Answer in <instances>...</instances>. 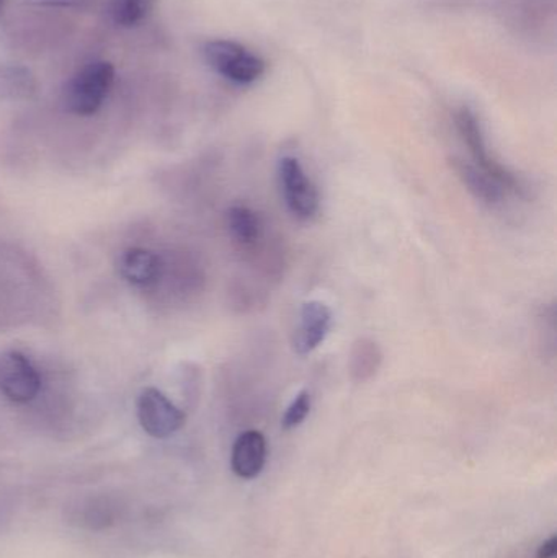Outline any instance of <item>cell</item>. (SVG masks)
<instances>
[{
	"instance_id": "6da1fadb",
	"label": "cell",
	"mask_w": 557,
	"mask_h": 558,
	"mask_svg": "<svg viewBox=\"0 0 557 558\" xmlns=\"http://www.w3.org/2000/svg\"><path fill=\"white\" fill-rule=\"evenodd\" d=\"M457 128L461 140L470 150L471 157L476 162L477 169L486 173L487 177L499 183L509 195H526L525 180L517 175L512 169L504 166L493 153L487 144L486 134L481 126L480 118L470 108H461L457 113Z\"/></svg>"
},
{
	"instance_id": "7a4b0ae2",
	"label": "cell",
	"mask_w": 557,
	"mask_h": 558,
	"mask_svg": "<svg viewBox=\"0 0 557 558\" xmlns=\"http://www.w3.org/2000/svg\"><path fill=\"white\" fill-rule=\"evenodd\" d=\"M206 64L235 85H252L267 72V62L257 52L231 39H211L202 48Z\"/></svg>"
},
{
	"instance_id": "3957f363",
	"label": "cell",
	"mask_w": 557,
	"mask_h": 558,
	"mask_svg": "<svg viewBox=\"0 0 557 558\" xmlns=\"http://www.w3.org/2000/svg\"><path fill=\"white\" fill-rule=\"evenodd\" d=\"M114 68L107 61H95L82 68L62 92V101L69 113L90 117L97 113L110 94Z\"/></svg>"
},
{
	"instance_id": "277c9868",
	"label": "cell",
	"mask_w": 557,
	"mask_h": 558,
	"mask_svg": "<svg viewBox=\"0 0 557 558\" xmlns=\"http://www.w3.org/2000/svg\"><path fill=\"white\" fill-rule=\"evenodd\" d=\"M278 182L284 205L293 218L303 222L316 218L320 208L319 192L296 157L284 156L278 162Z\"/></svg>"
},
{
	"instance_id": "5b68a950",
	"label": "cell",
	"mask_w": 557,
	"mask_h": 558,
	"mask_svg": "<svg viewBox=\"0 0 557 558\" xmlns=\"http://www.w3.org/2000/svg\"><path fill=\"white\" fill-rule=\"evenodd\" d=\"M137 420L147 435L164 439L175 435L185 425L186 416L160 390L149 387L137 399Z\"/></svg>"
},
{
	"instance_id": "8992f818",
	"label": "cell",
	"mask_w": 557,
	"mask_h": 558,
	"mask_svg": "<svg viewBox=\"0 0 557 558\" xmlns=\"http://www.w3.org/2000/svg\"><path fill=\"white\" fill-rule=\"evenodd\" d=\"M41 389V377L32 361L20 351L0 356V390L15 403L32 402Z\"/></svg>"
},
{
	"instance_id": "52a82bcc",
	"label": "cell",
	"mask_w": 557,
	"mask_h": 558,
	"mask_svg": "<svg viewBox=\"0 0 557 558\" xmlns=\"http://www.w3.org/2000/svg\"><path fill=\"white\" fill-rule=\"evenodd\" d=\"M332 311L320 301H307L301 305L300 318L293 335V348L300 356L313 353L326 341L332 328Z\"/></svg>"
},
{
	"instance_id": "ba28073f",
	"label": "cell",
	"mask_w": 557,
	"mask_h": 558,
	"mask_svg": "<svg viewBox=\"0 0 557 558\" xmlns=\"http://www.w3.org/2000/svg\"><path fill=\"white\" fill-rule=\"evenodd\" d=\"M267 461V441L261 432L249 429L232 446V471L241 478H255Z\"/></svg>"
},
{
	"instance_id": "9c48e42d",
	"label": "cell",
	"mask_w": 557,
	"mask_h": 558,
	"mask_svg": "<svg viewBox=\"0 0 557 558\" xmlns=\"http://www.w3.org/2000/svg\"><path fill=\"white\" fill-rule=\"evenodd\" d=\"M229 235L239 247L254 251L264 239V219L249 206H232L226 213Z\"/></svg>"
},
{
	"instance_id": "30bf717a",
	"label": "cell",
	"mask_w": 557,
	"mask_h": 558,
	"mask_svg": "<svg viewBox=\"0 0 557 558\" xmlns=\"http://www.w3.org/2000/svg\"><path fill=\"white\" fill-rule=\"evenodd\" d=\"M120 275L131 284L147 286L156 282L162 274L159 255L147 248H130L121 255Z\"/></svg>"
},
{
	"instance_id": "8fae6325",
	"label": "cell",
	"mask_w": 557,
	"mask_h": 558,
	"mask_svg": "<svg viewBox=\"0 0 557 558\" xmlns=\"http://www.w3.org/2000/svg\"><path fill=\"white\" fill-rule=\"evenodd\" d=\"M383 351L372 338H359L350 350L349 373L353 383L365 384L378 374Z\"/></svg>"
},
{
	"instance_id": "7c38bea8",
	"label": "cell",
	"mask_w": 557,
	"mask_h": 558,
	"mask_svg": "<svg viewBox=\"0 0 557 558\" xmlns=\"http://www.w3.org/2000/svg\"><path fill=\"white\" fill-rule=\"evenodd\" d=\"M453 166L455 172L458 173L464 186H467L477 199L486 203V205H500V203H504V199H506V196L509 195L499 183L494 182L491 177L481 172L477 167L471 166V163L460 159L455 160Z\"/></svg>"
},
{
	"instance_id": "4fadbf2b",
	"label": "cell",
	"mask_w": 557,
	"mask_h": 558,
	"mask_svg": "<svg viewBox=\"0 0 557 558\" xmlns=\"http://www.w3.org/2000/svg\"><path fill=\"white\" fill-rule=\"evenodd\" d=\"M157 0H110L108 3V16L120 28H133L143 22Z\"/></svg>"
},
{
	"instance_id": "5bb4252c",
	"label": "cell",
	"mask_w": 557,
	"mask_h": 558,
	"mask_svg": "<svg viewBox=\"0 0 557 558\" xmlns=\"http://www.w3.org/2000/svg\"><path fill=\"white\" fill-rule=\"evenodd\" d=\"M35 90V78L22 65H0V97H25Z\"/></svg>"
},
{
	"instance_id": "9a60e30c",
	"label": "cell",
	"mask_w": 557,
	"mask_h": 558,
	"mask_svg": "<svg viewBox=\"0 0 557 558\" xmlns=\"http://www.w3.org/2000/svg\"><path fill=\"white\" fill-rule=\"evenodd\" d=\"M114 507H111L107 500H92L78 508L75 514V521L82 526L90 527V530H100L113 523Z\"/></svg>"
},
{
	"instance_id": "2e32d148",
	"label": "cell",
	"mask_w": 557,
	"mask_h": 558,
	"mask_svg": "<svg viewBox=\"0 0 557 558\" xmlns=\"http://www.w3.org/2000/svg\"><path fill=\"white\" fill-rule=\"evenodd\" d=\"M311 393L307 390H301L296 397H294L293 402L288 407L287 412H284L283 420H281V425H283L284 429H294L307 418L311 412Z\"/></svg>"
},
{
	"instance_id": "e0dca14e",
	"label": "cell",
	"mask_w": 557,
	"mask_h": 558,
	"mask_svg": "<svg viewBox=\"0 0 557 558\" xmlns=\"http://www.w3.org/2000/svg\"><path fill=\"white\" fill-rule=\"evenodd\" d=\"M557 554V539L555 536L546 541L538 550V558H556Z\"/></svg>"
},
{
	"instance_id": "ac0fdd59",
	"label": "cell",
	"mask_w": 557,
	"mask_h": 558,
	"mask_svg": "<svg viewBox=\"0 0 557 558\" xmlns=\"http://www.w3.org/2000/svg\"><path fill=\"white\" fill-rule=\"evenodd\" d=\"M43 3H56V5H65V3L78 2V0H39Z\"/></svg>"
},
{
	"instance_id": "d6986e66",
	"label": "cell",
	"mask_w": 557,
	"mask_h": 558,
	"mask_svg": "<svg viewBox=\"0 0 557 558\" xmlns=\"http://www.w3.org/2000/svg\"><path fill=\"white\" fill-rule=\"evenodd\" d=\"M2 9H3V0H0V13H2Z\"/></svg>"
}]
</instances>
